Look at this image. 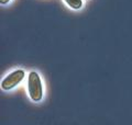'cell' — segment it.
Here are the masks:
<instances>
[{
    "label": "cell",
    "mask_w": 132,
    "mask_h": 125,
    "mask_svg": "<svg viewBox=\"0 0 132 125\" xmlns=\"http://www.w3.org/2000/svg\"><path fill=\"white\" fill-rule=\"evenodd\" d=\"M9 1L10 0H0V3H1V5H7Z\"/></svg>",
    "instance_id": "4"
},
{
    "label": "cell",
    "mask_w": 132,
    "mask_h": 125,
    "mask_svg": "<svg viewBox=\"0 0 132 125\" xmlns=\"http://www.w3.org/2000/svg\"><path fill=\"white\" fill-rule=\"evenodd\" d=\"M26 77V72L23 69H15L12 73L2 79L1 81V89L5 91H9L15 88L20 82L23 80V78Z\"/></svg>",
    "instance_id": "2"
},
{
    "label": "cell",
    "mask_w": 132,
    "mask_h": 125,
    "mask_svg": "<svg viewBox=\"0 0 132 125\" xmlns=\"http://www.w3.org/2000/svg\"><path fill=\"white\" fill-rule=\"evenodd\" d=\"M28 92L32 101L39 102L43 98V85L38 73L30 72L28 76Z\"/></svg>",
    "instance_id": "1"
},
{
    "label": "cell",
    "mask_w": 132,
    "mask_h": 125,
    "mask_svg": "<svg viewBox=\"0 0 132 125\" xmlns=\"http://www.w3.org/2000/svg\"><path fill=\"white\" fill-rule=\"evenodd\" d=\"M64 1L69 8H72V9H74V10H78L82 7L81 0H64Z\"/></svg>",
    "instance_id": "3"
}]
</instances>
